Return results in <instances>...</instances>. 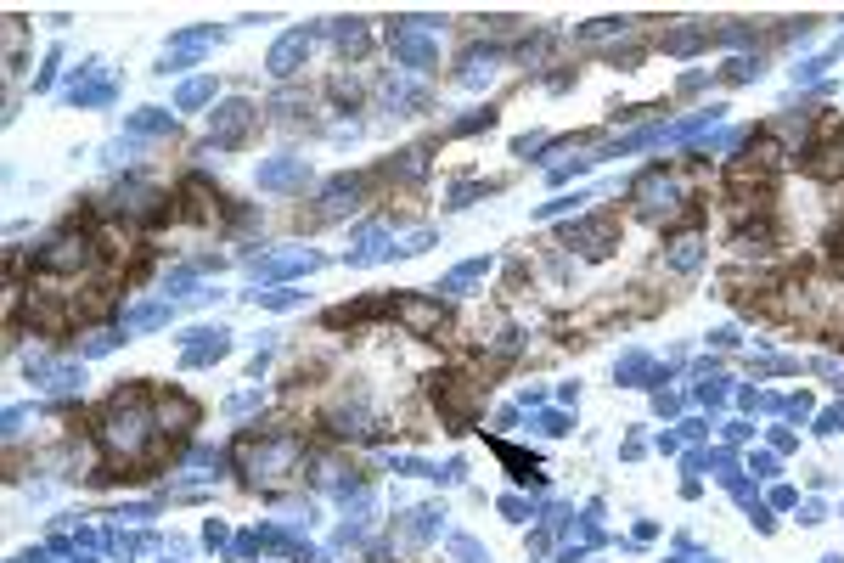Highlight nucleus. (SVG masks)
<instances>
[{
	"label": "nucleus",
	"instance_id": "obj_18",
	"mask_svg": "<svg viewBox=\"0 0 844 563\" xmlns=\"http://www.w3.org/2000/svg\"><path fill=\"white\" fill-rule=\"evenodd\" d=\"M383 175H389V180H406V186H417L422 175H428V147H406V153H400V158L389 163Z\"/></svg>",
	"mask_w": 844,
	"mask_h": 563
},
{
	"label": "nucleus",
	"instance_id": "obj_9",
	"mask_svg": "<svg viewBox=\"0 0 844 563\" xmlns=\"http://www.w3.org/2000/svg\"><path fill=\"white\" fill-rule=\"evenodd\" d=\"M389 316H394V321H406L417 339H439V332H445V310H439V299H417V294H406V299H394Z\"/></svg>",
	"mask_w": 844,
	"mask_h": 563
},
{
	"label": "nucleus",
	"instance_id": "obj_20",
	"mask_svg": "<svg viewBox=\"0 0 844 563\" xmlns=\"http://www.w3.org/2000/svg\"><path fill=\"white\" fill-rule=\"evenodd\" d=\"M124 130H130V136H169V130H175V119H169L163 108H141V113L124 119Z\"/></svg>",
	"mask_w": 844,
	"mask_h": 563
},
{
	"label": "nucleus",
	"instance_id": "obj_28",
	"mask_svg": "<svg viewBox=\"0 0 844 563\" xmlns=\"http://www.w3.org/2000/svg\"><path fill=\"white\" fill-rule=\"evenodd\" d=\"M501 513L518 524V518H530V502H523V496H501Z\"/></svg>",
	"mask_w": 844,
	"mask_h": 563
},
{
	"label": "nucleus",
	"instance_id": "obj_19",
	"mask_svg": "<svg viewBox=\"0 0 844 563\" xmlns=\"http://www.w3.org/2000/svg\"><path fill=\"white\" fill-rule=\"evenodd\" d=\"M699 260H704V242H699V237H675L670 254H664V270L687 277V270H699Z\"/></svg>",
	"mask_w": 844,
	"mask_h": 563
},
{
	"label": "nucleus",
	"instance_id": "obj_31",
	"mask_svg": "<svg viewBox=\"0 0 844 563\" xmlns=\"http://www.w3.org/2000/svg\"><path fill=\"white\" fill-rule=\"evenodd\" d=\"M822 563H844V558H822Z\"/></svg>",
	"mask_w": 844,
	"mask_h": 563
},
{
	"label": "nucleus",
	"instance_id": "obj_8",
	"mask_svg": "<svg viewBox=\"0 0 844 563\" xmlns=\"http://www.w3.org/2000/svg\"><path fill=\"white\" fill-rule=\"evenodd\" d=\"M259 124V113H253V101H242V96H231L225 108H215L208 113V136H215V147H237V141Z\"/></svg>",
	"mask_w": 844,
	"mask_h": 563
},
{
	"label": "nucleus",
	"instance_id": "obj_13",
	"mask_svg": "<svg viewBox=\"0 0 844 563\" xmlns=\"http://www.w3.org/2000/svg\"><path fill=\"white\" fill-rule=\"evenodd\" d=\"M186 339H198V344H186V366L220 361L225 349H231V332H225V327H198V332H186Z\"/></svg>",
	"mask_w": 844,
	"mask_h": 563
},
{
	"label": "nucleus",
	"instance_id": "obj_25",
	"mask_svg": "<svg viewBox=\"0 0 844 563\" xmlns=\"http://www.w3.org/2000/svg\"><path fill=\"white\" fill-rule=\"evenodd\" d=\"M647 372H653V361H647V356H625V361H620V383H642Z\"/></svg>",
	"mask_w": 844,
	"mask_h": 563
},
{
	"label": "nucleus",
	"instance_id": "obj_6",
	"mask_svg": "<svg viewBox=\"0 0 844 563\" xmlns=\"http://www.w3.org/2000/svg\"><path fill=\"white\" fill-rule=\"evenodd\" d=\"M366 203V175H338L327 192H321V208H310V215H299V225H327V220H344L355 215V208Z\"/></svg>",
	"mask_w": 844,
	"mask_h": 563
},
{
	"label": "nucleus",
	"instance_id": "obj_22",
	"mask_svg": "<svg viewBox=\"0 0 844 563\" xmlns=\"http://www.w3.org/2000/svg\"><path fill=\"white\" fill-rule=\"evenodd\" d=\"M451 558H456V563H490V552H484L473 535H456V541H451Z\"/></svg>",
	"mask_w": 844,
	"mask_h": 563
},
{
	"label": "nucleus",
	"instance_id": "obj_10",
	"mask_svg": "<svg viewBox=\"0 0 844 563\" xmlns=\"http://www.w3.org/2000/svg\"><path fill=\"white\" fill-rule=\"evenodd\" d=\"M304 180H310L304 158H265L259 163V186L265 192H304Z\"/></svg>",
	"mask_w": 844,
	"mask_h": 563
},
{
	"label": "nucleus",
	"instance_id": "obj_14",
	"mask_svg": "<svg viewBox=\"0 0 844 563\" xmlns=\"http://www.w3.org/2000/svg\"><path fill=\"white\" fill-rule=\"evenodd\" d=\"M192 423H198V406L186 400V394H175V389L158 394V428H163V434H186Z\"/></svg>",
	"mask_w": 844,
	"mask_h": 563
},
{
	"label": "nucleus",
	"instance_id": "obj_23",
	"mask_svg": "<svg viewBox=\"0 0 844 563\" xmlns=\"http://www.w3.org/2000/svg\"><path fill=\"white\" fill-rule=\"evenodd\" d=\"M479 192H496V186H490V180H462V186H451V208H468Z\"/></svg>",
	"mask_w": 844,
	"mask_h": 563
},
{
	"label": "nucleus",
	"instance_id": "obj_16",
	"mask_svg": "<svg viewBox=\"0 0 844 563\" xmlns=\"http://www.w3.org/2000/svg\"><path fill=\"white\" fill-rule=\"evenodd\" d=\"M484 270H490V260H468V265H456L445 282H439V299H462L473 282H484Z\"/></svg>",
	"mask_w": 844,
	"mask_h": 563
},
{
	"label": "nucleus",
	"instance_id": "obj_17",
	"mask_svg": "<svg viewBox=\"0 0 844 563\" xmlns=\"http://www.w3.org/2000/svg\"><path fill=\"white\" fill-rule=\"evenodd\" d=\"M332 40H338V51H344V57H366V46H372V34H366L361 17H338Z\"/></svg>",
	"mask_w": 844,
	"mask_h": 563
},
{
	"label": "nucleus",
	"instance_id": "obj_4",
	"mask_svg": "<svg viewBox=\"0 0 844 563\" xmlns=\"http://www.w3.org/2000/svg\"><path fill=\"white\" fill-rule=\"evenodd\" d=\"M434 406L445 411L451 434H462V428H473V417L484 406V383L462 378V372H445V378H434Z\"/></svg>",
	"mask_w": 844,
	"mask_h": 563
},
{
	"label": "nucleus",
	"instance_id": "obj_26",
	"mask_svg": "<svg viewBox=\"0 0 844 563\" xmlns=\"http://www.w3.org/2000/svg\"><path fill=\"white\" fill-rule=\"evenodd\" d=\"M208 96H215V79H192V85H180V108H198Z\"/></svg>",
	"mask_w": 844,
	"mask_h": 563
},
{
	"label": "nucleus",
	"instance_id": "obj_12",
	"mask_svg": "<svg viewBox=\"0 0 844 563\" xmlns=\"http://www.w3.org/2000/svg\"><path fill=\"white\" fill-rule=\"evenodd\" d=\"M310 57V34L304 29H293V34H282L277 46H270V57H265V68L277 74V79H287V74H299V62Z\"/></svg>",
	"mask_w": 844,
	"mask_h": 563
},
{
	"label": "nucleus",
	"instance_id": "obj_15",
	"mask_svg": "<svg viewBox=\"0 0 844 563\" xmlns=\"http://www.w3.org/2000/svg\"><path fill=\"white\" fill-rule=\"evenodd\" d=\"M439 518H445L439 507H417V513H406V518H400V541H406V547H422L428 535H439Z\"/></svg>",
	"mask_w": 844,
	"mask_h": 563
},
{
	"label": "nucleus",
	"instance_id": "obj_1",
	"mask_svg": "<svg viewBox=\"0 0 844 563\" xmlns=\"http://www.w3.org/2000/svg\"><path fill=\"white\" fill-rule=\"evenodd\" d=\"M304 462V445L293 440V434H248V440L237 445V468L248 473V485H265V490H277L287 485V473H299Z\"/></svg>",
	"mask_w": 844,
	"mask_h": 563
},
{
	"label": "nucleus",
	"instance_id": "obj_29",
	"mask_svg": "<svg viewBox=\"0 0 844 563\" xmlns=\"http://www.w3.org/2000/svg\"><path fill=\"white\" fill-rule=\"evenodd\" d=\"M535 428H541V434H552V440H558V434H568V417H558V411H546V417H541Z\"/></svg>",
	"mask_w": 844,
	"mask_h": 563
},
{
	"label": "nucleus",
	"instance_id": "obj_2",
	"mask_svg": "<svg viewBox=\"0 0 844 563\" xmlns=\"http://www.w3.org/2000/svg\"><path fill=\"white\" fill-rule=\"evenodd\" d=\"M96 260H101L96 232L68 225V232H57V237L34 254V270H40V277H84V270H96Z\"/></svg>",
	"mask_w": 844,
	"mask_h": 563
},
{
	"label": "nucleus",
	"instance_id": "obj_30",
	"mask_svg": "<svg viewBox=\"0 0 844 563\" xmlns=\"http://www.w3.org/2000/svg\"><path fill=\"white\" fill-rule=\"evenodd\" d=\"M833 260H844V220H839V232H833Z\"/></svg>",
	"mask_w": 844,
	"mask_h": 563
},
{
	"label": "nucleus",
	"instance_id": "obj_21",
	"mask_svg": "<svg viewBox=\"0 0 844 563\" xmlns=\"http://www.w3.org/2000/svg\"><path fill=\"white\" fill-rule=\"evenodd\" d=\"M630 23H637V17H591V23H585V29H580L575 40H580V46H591V40H608V34H625Z\"/></svg>",
	"mask_w": 844,
	"mask_h": 563
},
{
	"label": "nucleus",
	"instance_id": "obj_11",
	"mask_svg": "<svg viewBox=\"0 0 844 563\" xmlns=\"http://www.w3.org/2000/svg\"><path fill=\"white\" fill-rule=\"evenodd\" d=\"M501 46H473V51H462V62H456V79L462 85H490V79L501 74Z\"/></svg>",
	"mask_w": 844,
	"mask_h": 563
},
{
	"label": "nucleus",
	"instance_id": "obj_7",
	"mask_svg": "<svg viewBox=\"0 0 844 563\" xmlns=\"http://www.w3.org/2000/svg\"><path fill=\"white\" fill-rule=\"evenodd\" d=\"M563 248H580L585 260H602L620 248V220L614 215H591L580 225H563Z\"/></svg>",
	"mask_w": 844,
	"mask_h": 563
},
{
	"label": "nucleus",
	"instance_id": "obj_27",
	"mask_svg": "<svg viewBox=\"0 0 844 563\" xmlns=\"http://www.w3.org/2000/svg\"><path fill=\"white\" fill-rule=\"evenodd\" d=\"M113 344H119V332H113V327H101V332H91V339H84V356H108Z\"/></svg>",
	"mask_w": 844,
	"mask_h": 563
},
{
	"label": "nucleus",
	"instance_id": "obj_3",
	"mask_svg": "<svg viewBox=\"0 0 844 563\" xmlns=\"http://www.w3.org/2000/svg\"><path fill=\"white\" fill-rule=\"evenodd\" d=\"M630 203H637L642 220L675 225V215H681V203H687V186H681V175H675V170H647L637 186H630Z\"/></svg>",
	"mask_w": 844,
	"mask_h": 563
},
{
	"label": "nucleus",
	"instance_id": "obj_5",
	"mask_svg": "<svg viewBox=\"0 0 844 563\" xmlns=\"http://www.w3.org/2000/svg\"><path fill=\"white\" fill-rule=\"evenodd\" d=\"M805 170L816 180H839L844 175V119H822L816 141L805 147Z\"/></svg>",
	"mask_w": 844,
	"mask_h": 563
},
{
	"label": "nucleus",
	"instance_id": "obj_24",
	"mask_svg": "<svg viewBox=\"0 0 844 563\" xmlns=\"http://www.w3.org/2000/svg\"><path fill=\"white\" fill-rule=\"evenodd\" d=\"M766 74V57H737V62H726V79H760Z\"/></svg>",
	"mask_w": 844,
	"mask_h": 563
}]
</instances>
